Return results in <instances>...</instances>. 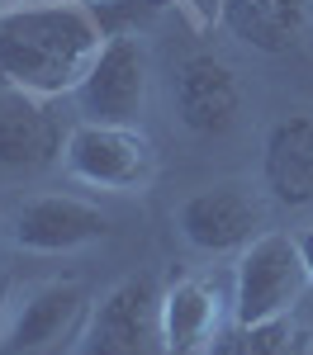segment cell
Listing matches in <instances>:
<instances>
[{
    "instance_id": "obj_1",
    "label": "cell",
    "mask_w": 313,
    "mask_h": 355,
    "mask_svg": "<svg viewBox=\"0 0 313 355\" xmlns=\"http://www.w3.org/2000/svg\"><path fill=\"white\" fill-rule=\"evenodd\" d=\"M105 24L85 0H28L0 15V90L38 100L76 95L105 48Z\"/></svg>"
},
{
    "instance_id": "obj_2",
    "label": "cell",
    "mask_w": 313,
    "mask_h": 355,
    "mask_svg": "<svg viewBox=\"0 0 313 355\" xmlns=\"http://www.w3.org/2000/svg\"><path fill=\"white\" fill-rule=\"evenodd\" d=\"M309 289L313 275L299 251V237L261 232L252 246L237 251V266H232V322L261 327V322L294 318Z\"/></svg>"
},
{
    "instance_id": "obj_3",
    "label": "cell",
    "mask_w": 313,
    "mask_h": 355,
    "mask_svg": "<svg viewBox=\"0 0 313 355\" xmlns=\"http://www.w3.org/2000/svg\"><path fill=\"white\" fill-rule=\"evenodd\" d=\"M62 166L71 180L90 190H114V194H138L157 175V147L138 123H90L81 119L67 133Z\"/></svg>"
},
{
    "instance_id": "obj_4",
    "label": "cell",
    "mask_w": 313,
    "mask_h": 355,
    "mask_svg": "<svg viewBox=\"0 0 313 355\" xmlns=\"http://www.w3.org/2000/svg\"><path fill=\"white\" fill-rule=\"evenodd\" d=\"M81 355H171L162 331V284L152 275H128L90 303Z\"/></svg>"
},
{
    "instance_id": "obj_5",
    "label": "cell",
    "mask_w": 313,
    "mask_h": 355,
    "mask_svg": "<svg viewBox=\"0 0 313 355\" xmlns=\"http://www.w3.org/2000/svg\"><path fill=\"white\" fill-rule=\"evenodd\" d=\"M176 232L185 237V246H195L204 256H228V251L252 246L261 232H271V204L247 180H223V185H209L180 199Z\"/></svg>"
},
{
    "instance_id": "obj_6",
    "label": "cell",
    "mask_w": 313,
    "mask_h": 355,
    "mask_svg": "<svg viewBox=\"0 0 313 355\" xmlns=\"http://www.w3.org/2000/svg\"><path fill=\"white\" fill-rule=\"evenodd\" d=\"M76 110L90 123H138L152 100V53L138 33H110L76 85Z\"/></svg>"
},
{
    "instance_id": "obj_7",
    "label": "cell",
    "mask_w": 313,
    "mask_h": 355,
    "mask_svg": "<svg viewBox=\"0 0 313 355\" xmlns=\"http://www.w3.org/2000/svg\"><path fill=\"white\" fill-rule=\"evenodd\" d=\"M242 76L219 53H190L171 76V110L195 137H223L242 119Z\"/></svg>"
},
{
    "instance_id": "obj_8",
    "label": "cell",
    "mask_w": 313,
    "mask_h": 355,
    "mask_svg": "<svg viewBox=\"0 0 313 355\" xmlns=\"http://www.w3.org/2000/svg\"><path fill=\"white\" fill-rule=\"evenodd\" d=\"M90 313V294L81 279H38L15 294L0 331V355H33L57 346Z\"/></svg>"
},
{
    "instance_id": "obj_9",
    "label": "cell",
    "mask_w": 313,
    "mask_h": 355,
    "mask_svg": "<svg viewBox=\"0 0 313 355\" xmlns=\"http://www.w3.org/2000/svg\"><path fill=\"white\" fill-rule=\"evenodd\" d=\"M110 214H100V204H85L76 194H33L15 209L10 237L19 251L33 256H67L110 237Z\"/></svg>"
},
{
    "instance_id": "obj_10",
    "label": "cell",
    "mask_w": 313,
    "mask_h": 355,
    "mask_svg": "<svg viewBox=\"0 0 313 355\" xmlns=\"http://www.w3.org/2000/svg\"><path fill=\"white\" fill-rule=\"evenodd\" d=\"M62 119L53 100H38L24 90H0V175H38L53 171L67 152Z\"/></svg>"
},
{
    "instance_id": "obj_11",
    "label": "cell",
    "mask_w": 313,
    "mask_h": 355,
    "mask_svg": "<svg viewBox=\"0 0 313 355\" xmlns=\"http://www.w3.org/2000/svg\"><path fill=\"white\" fill-rule=\"evenodd\" d=\"M261 185L280 209H313V114H285L271 123Z\"/></svg>"
},
{
    "instance_id": "obj_12",
    "label": "cell",
    "mask_w": 313,
    "mask_h": 355,
    "mask_svg": "<svg viewBox=\"0 0 313 355\" xmlns=\"http://www.w3.org/2000/svg\"><path fill=\"white\" fill-rule=\"evenodd\" d=\"M223 308L232 318V299H223L219 279L185 275L171 289H162V331L171 355H204L214 336L223 331Z\"/></svg>"
},
{
    "instance_id": "obj_13",
    "label": "cell",
    "mask_w": 313,
    "mask_h": 355,
    "mask_svg": "<svg viewBox=\"0 0 313 355\" xmlns=\"http://www.w3.org/2000/svg\"><path fill=\"white\" fill-rule=\"evenodd\" d=\"M313 24V0H223V28L252 53H294Z\"/></svg>"
},
{
    "instance_id": "obj_14",
    "label": "cell",
    "mask_w": 313,
    "mask_h": 355,
    "mask_svg": "<svg viewBox=\"0 0 313 355\" xmlns=\"http://www.w3.org/2000/svg\"><path fill=\"white\" fill-rule=\"evenodd\" d=\"M309 351H313L309 327H299L294 318H280V322H261V327L228 322L204 355H309Z\"/></svg>"
},
{
    "instance_id": "obj_15",
    "label": "cell",
    "mask_w": 313,
    "mask_h": 355,
    "mask_svg": "<svg viewBox=\"0 0 313 355\" xmlns=\"http://www.w3.org/2000/svg\"><path fill=\"white\" fill-rule=\"evenodd\" d=\"M10 303H15V279H10V270H0V331H5V318H10Z\"/></svg>"
},
{
    "instance_id": "obj_16",
    "label": "cell",
    "mask_w": 313,
    "mask_h": 355,
    "mask_svg": "<svg viewBox=\"0 0 313 355\" xmlns=\"http://www.w3.org/2000/svg\"><path fill=\"white\" fill-rule=\"evenodd\" d=\"M299 237V251H304V261H309V275H313V223L304 227V232H294Z\"/></svg>"
},
{
    "instance_id": "obj_17",
    "label": "cell",
    "mask_w": 313,
    "mask_h": 355,
    "mask_svg": "<svg viewBox=\"0 0 313 355\" xmlns=\"http://www.w3.org/2000/svg\"><path fill=\"white\" fill-rule=\"evenodd\" d=\"M19 5H28V0H0V15H5V10H19Z\"/></svg>"
},
{
    "instance_id": "obj_18",
    "label": "cell",
    "mask_w": 313,
    "mask_h": 355,
    "mask_svg": "<svg viewBox=\"0 0 313 355\" xmlns=\"http://www.w3.org/2000/svg\"><path fill=\"white\" fill-rule=\"evenodd\" d=\"M0 227H5V204H0Z\"/></svg>"
},
{
    "instance_id": "obj_19",
    "label": "cell",
    "mask_w": 313,
    "mask_h": 355,
    "mask_svg": "<svg viewBox=\"0 0 313 355\" xmlns=\"http://www.w3.org/2000/svg\"><path fill=\"white\" fill-rule=\"evenodd\" d=\"M85 5H95V0H85Z\"/></svg>"
}]
</instances>
